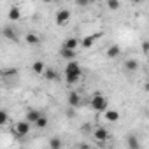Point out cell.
Masks as SVG:
<instances>
[{
  "label": "cell",
  "instance_id": "obj_10",
  "mask_svg": "<svg viewBox=\"0 0 149 149\" xmlns=\"http://www.w3.org/2000/svg\"><path fill=\"white\" fill-rule=\"evenodd\" d=\"M79 44H81V39H79V37H70V39H67V40L63 42L61 47H67V49H74V51H76V49L79 47Z\"/></svg>",
  "mask_w": 149,
  "mask_h": 149
},
{
  "label": "cell",
  "instance_id": "obj_26",
  "mask_svg": "<svg viewBox=\"0 0 149 149\" xmlns=\"http://www.w3.org/2000/svg\"><path fill=\"white\" fill-rule=\"evenodd\" d=\"M147 49H149V44H147V42H142V53H144V54L147 53Z\"/></svg>",
  "mask_w": 149,
  "mask_h": 149
},
{
  "label": "cell",
  "instance_id": "obj_1",
  "mask_svg": "<svg viewBox=\"0 0 149 149\" xmlns=\"http://www.w3.org/2000/svg\"><path fill=\"white\" fill-rule=\"evenodd\" d=\"M81 76H83L81 65H79L76 60H70V61L67 63V67H65V81H67L68 84H76V83H79Z\"/></svg>",
  "mask_w": 149,
  "mask_h": 149
},
{
  "label": "cell",
  "instance_id": "obj_2",
  "mask_svg": "<svg viewBox=\"0 0 149 149\" xmlns=\"http://www.w3.org/2000/svg\"><path fill=\"white\" fill-rule=\"evenodd\" d=\"M90 105H91V109H93V111H97V112H104V111L109 107V102H107V98H105L104 95L97 93V95H93V97H91Z\"/></svg>",
  "mask_w": 149,
  "mask_h": 149
},
{
  "label": "cell",
  "instance_id": "obj_24",
  "mask_svg": "<svg viewBox=\"0 0 149 149\" xmlns=\"http://www.w3.org/2000/svg\"><path fill=\"white\" fill-rule=\"evenodd\" d=\"M49 146H51V149H60V147H61V140L56 139V137H53V139L49 140Z\"/></svg>",
  "mask_w": 149,
  "mask_h": 149
},
{
  "label": "cell",
  "instance_id": "obj_12",
  "mask_svg": "<svg viewBox=\"0 0 149 149\" xmlns=\"http://www.w3.org/2000/svg\"><path fill=\"white\" fill-rule=\"evenodd\" d=\"M40 116H42V112H40V111H37V109H30V111L26 112L25 119H26V121H28V123L32 125V123H35V121H37V119H39Z\"/></svg>",
  "mask_w": 149,
  "mask_h": 149
},
{
  "label": "cell",
  "instance_id": "obj_3",
  "mask_svg": "<svg viewBox=\"0 0 149 149\" xmlns=\"http://www.w3.org/2000/svg\"><path fill=\"white\" fill-rule=\"evenodd\" d=\"M54 21H56L58 26H65L70 21V11L68 9H60L56 13V16H54Z\"/></svg>",
  "mask_w": 149,
  "mask_h": 149
},
{
  "label": "cell",
  "instance_id": "obj_6",
  "mask_svg": "<svg viewBox=\"0 0 149 149\" xmlns=\"http://www.w3.org/2000/svg\"><path fill=\"white\" fill-rule=\"evenodd\" d=\"M67 100H68V105H70L72 109H79V107L83 105V100H81V95H79V91H70Z\"/></svg>",
  "mask_w": 149,
  "mask_h": 149
},
{
  "label": "cell",
  "instance_id": "obj_16",
  "mask_svg": "<svg viewBox=\"0 0 149 149\" xmlns=\"http://www.w3.org/2000/svg\"><path fill=\"white\" fill-rule=\"evenodd\" d=\"M119 54H121V47H119L118 44H112V46L107 49V58H112V60H114V58H118Z\"/></svg>",
  "mask_w": 149,
  "mask_h": 149
},
{
  "label": "cell",
  "instance_id": "obj_5",
  "mask_svg": "<svg viewBox=\"0 0 149 149\" xmlns=\"http://www.w3.org/2000/svg\"><path fill=\"white\" fill-rule=\"evenodd\" d=\"M14 133H16L18 137L28 135V133H30V123H28L26 119H25V121H18L16 126H14Z\"/></svg>",
  "mask_w": 149,
  "mask_h": 149
},
{
  "label": "cell",
  "instance_id": "obj_8",
  "mask_svg": "<svg viewBox=\"0 0 149 149\" xmlns=\"http://www.w3.org/2000/svg\"><path fill=\"white\" fill-rule=\"evenodd\" d=\"M104 118H105V121H109V123H116V121H119V118H121V114L118 112V111H114V109H105L104 111Z\"/></svg>",
  "mask_w": 149,
  "mask_h": 149
},
{
  "label": "cell",
  "instance_id": "obj_15",
  "mask_svg": "<svg viewBox=\"0 0 149 149\" xmlns=\"http://www.w3.org/2000/svg\"><path fill=\"white\" fill-rule=\"evenodd\" d=\"M25 40H26L30 46H39V44H40V37H39L37 33H32V32L25 35Z\"/></svg>",
  "mask_w": 149,
  "mask_h": 149
},
{
  "label": "cell",
  "instance_id": "obj_23",
  "mask_svg": "<svg viewBox=\"0 0 149 149\" xmlns=\"http://www.w3.org/2000/svg\"><path fill=\"white\" fill-rule=\"evenodd\" d=\"M7 123H9V114H7L6 111L0 109V126H4V125H7Z\"/></svg>",
  "mask_w": 149,
  "mask_h": 149
},
{
  "label": "cell",
  "instance_id": "obj_11",
  "mask_svg": "<svg viewBox=\"0 0 149 149\" xmlns=\"http://www.w3.org/2000/svg\"><path fill=\"white\" fill-rule=\"evenodd\" d=\"M7 19H9V21H18V19H21V9H19L18 6H13V7L9 9V13H7Z\"/></svg>",
  "mask_w": 149,
  "mask_h": 149
},
{
  "label": "cell",
  "instance_id": "obj_14",
  "mask_svg": "<svg viewBox=\"0 0 149 149\" xmlns=\"http://www.w3.org/2000/svg\"><path fill=\"white\" fill-rule=\"evenodd\" d=\"M139 67H140V63H139L135 58H130V60H126V61H125V68H126L128 72H137V70H139Z\"/></svg>",
  "mask_w": 149,
  "mask_h": 149
},
{
  "label": "cell",
  "instance_id": "obj_27",
  "mask_svg": "<svg viewBox=\"0 0 149 149\" xmlns=\"http://www.w3.org/2000/svg\"><path fill=\"white\" fill-rule=\"evenodd\" d=\"M67 116H68V118H72V116H74V111H72V107H70V111H67Z\"/></svg>",
  "mask_w": 149,
  "mask_h": 149
},
{
  "label": "cell",
  "instance_id": "obj_25",
  "mask_svg": "<svg viewBox=\"0 0 149 149\" xmlns=\"http://www.w3.org/2000/svg\"><path fill=\"white\" fill-rule=\"evenodd\" d=\"M74 2H76V6H79V7H88L91 4V0H74Z\"/></svg>",
  "mask_w": 149,
  "mask_h": 149
},
{
  "label": "cell",
  "instance_id": "obj_21",
  "mask_svg": "<svg viewBox=\"0 0 149 149\" xmlns=\"http://www.w3.org/2000/svg\"><path fill=\"white\" fill-rule=\"evenodd\" d=\"M0 76L2 77H16L18 68H4V70H0Z\"/></svg>",
  "mask_w": 149,
  "mask_h": 149
},
{
  "label": "cell",
  "instance_id": "obj_13",
  "mask_svg": "<svg viewBox=\"0 0 149 149\" xmlns=\"http://www.w3.org/2000/svg\"><path fill=\"white\" fill-rule=\"evenodd\" d=\"M42 76H44L46 81H58V72L54 68H44Z\"/></svg>",
  "mask_w": 149,
  "mask_h": 149
},
{
  "label": "cell",
  "instance_id": "obj_18",
  "mask_svg": "<svg viewBox=\"0 0 149 149\" xmlns=\"http://www.w3.org/2000/svg\"><path fill=\"white\" fill-rule=\"evenodd\" d=\"M44 68H46V65H44V61H40V60H37V61L32 63V70H33V74H37V76H40V74L44 72Z\"/></svg>",
  "mask_w": 149,
  "mask_h": 149
},
{
  "label": "cell",
  "instance_id": "obj_19",
  "mask_svg": "<svg viewBox=\"0 0 149 149\" xmlns=\"http://www.w3.org/2000/svg\"><path fill=\"white\" fill-rule=\"evenodd\" d=\"M105 4H107V9L112 11V13H116V11L121 9V2H119V0H107Z\"/></svg>",
  "mask_w": 149,
  "mask_h": 149
},
{
  "label": "cell",
  "instance_id": "obj_9",
  "mask_svg": "<svg viewBox=\"0 0 149 149\" xmlns=\"http://www.w3.org/2000/svg\"><path fill=\"white\" fill-rule=\"evenodd\" d=\"M2 35H4L6 39H9V40H18V33H16V30H14L11 25H6V26L2 28Z\"/></svg>",
  "mask_w": 149,
  "mask_h": 149
},
{
  "label": "cell",
  "instance_id": "obj_17",
  "mask_svg": "<svg viewBox=\"0 0 149 149\" xmlns=\"http://www.w3.org/2000/svg\"><path fill=\"white\" fill-rule=\"evenodd\" d=\"M76 51H74V49H67V47H61L60 49V56L61 58H65V60H74V58H76Z\"/></svg>",
  "mask_w": 149,
  "mask_h": 149
},
{
  "label": "cell",
  "instance_id": "obj_22",
  "mask_svg": "<svg viewBox=\"0 0 149 149\" xmlns=\"http://www.w3.org/2000/svg\"><path fill=\"white\" fill-rule=\"evenodd\" d=\"M33 125H35L37 128H46V126L49 125V121H47V118H46V116L42 114V116H40V118H39V119H37V121L33 123Z\"/></svg>",
  "mask_w": 149,
  "mask_h": 149
},
{
  "label": "cell",
  "instance_id": "obj_28",
  "mask_svg": "<svg viewBox=\"0 0 149 149\" xmlns=\"http://www.w3.org/2000/svg\"><path fill=\"white\" fill-rule=\"evenodd\" d=\"M42 2H46V4H51V2H58V0H42Z\"/></svg>",
  "mask_w": 149,
  "mask_h": 149
},
{
  "label": "cell",
  "instance_id": "obj_20",
  "mask_svg": "<svg viewBox=\"0 0 149 149\" xmlns=\"http://www.w3.org/2000/svg\"><path fill=\"white\" fill-rule=\"evenodd\" d=\"M128 147L130 149H140V142H139V139L135 137V135H128Z\"/></svg>",
  "mask_w": 149,
  "mask_h": 149
},
{
  "label": "cell",
  "instance_id": "obj_7",
  "mask_svg": "<svg viewBox=\"0 0 149 149\" xmlns=\"http://www.w3.org/2000/svg\"><path fill=\"white\" fill-rule=\"evenodd\" d=\"M109 137H111V133H109V130L104 128V126H98V128L93 130V139L98 140V142H105Z\"/></svg>",
  "mask_w": 149,
  "mask_h": 149
},
{
  "label": "cell",
  "instance_id": "obj_29",
  "mask_svg": "<svg viewBox=\"0 0 149 149\" xmlns=\"http://www.w3.org/2000/svg\"><path fill=\"white\" fill-rule=\"evenodd\" d=\"M130 2H133V4H139V2H142V0H130Z\"/></svg>",
  "mask_w": 149,
  "mask_h": 149
},
{
  "label": "cell",
  "instance_id": "obj_4",
  "mask_svg": "<svg viewBox=\"0 0 149 149\" xmlns=\"http://www.w3.org/2000/svg\"><path fill=\"white\" fill-rule=\"evenodd\" d=\"M100 37H102V33H100V32H97V33H90V35H86L84 39H81V44H79V46H81V47H84V49H90V47H91L98 39H100Z\"/></svg>",
  "mask_w": 149,
  "mask_h": 149
}]
</instances>
